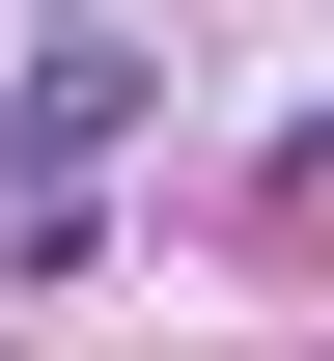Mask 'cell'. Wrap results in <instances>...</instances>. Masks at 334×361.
Wrapping results in <instances>:
<instances>
[{
	"mask_svg": "<svg viewBox=\"0 0 334 361\" xmlns=\"http://www.w3.org/2000/svg\"><path fill=\"white\" fill-rule=\"evenodd\" d=\"M112 111H140V56H28V84H0V195H56Z\"/></svg>",
	"mask_w": 334,
	"mask_h": 361,
	"instance_id": "obj_1",
	"label": "cell"
}]
</instances>
